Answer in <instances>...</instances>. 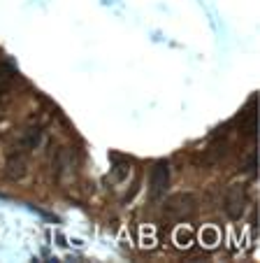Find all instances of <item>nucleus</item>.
<instances>
[{
	"instance_id": "obj_1",
	"label": "nucleus",
	"mask_w": 260,
	"mask_h": 263,
	"mask_svg": "<svg viewBox=\"0 0 260 263\" xmlns=\"http://www.w3.org/2000/svg\"><path fill=\"white\" fill-rule=\"evenodd\" d=\"M200 208V200L195 194H174L165 200L163 205V214H165L167 221H188L197 214Z\"/></svg>"
},
{
	"instance_id": "obj_2",
	"label": "nucleus",
	"mask_w": 260,
	"mask_h": 263,
	"mask_svg": "<svg viewBox=\"0 0 260 263\" xmlns=\"http://www.w3.org/2000/svg\"><path fill=\"white\" fill-rule=\"evenodd\" d=\"M246 205H249L246 186L244 184H230L226 191V198H223V210H226L228 219L230 221H239L246 212Z\"/></svg>"
},
{
	"instance_id": "obj_3",
	"label": "nucleus",
	"mask_w": 260,
	"mask_h": 263,
	"mask_svg": "<svg viewBox=\"0 0 260 263\" xmlns=\"http://www.w3.org/2000/svg\"><path fill=\"white\" fill-rule=\"evenodd\" d=\"M170 186V163L167 161H156L149 173V196L153 203L165 198V191Z\"/></svg>"
},
{
	"instance_id": "obj_4",
	"label": "nucleus",
	"mask_w": 260,
	"mask_h": 263,
	"mask_svg": "<svg viewBox=\"0 0 260 263\" xmlns=\"http://www.w3.org/2000/svg\"><path fill=\"white\" fill-rule=\"evenodd\" d=\"M28 156H30V152H28V149H24L21 144H16V147L12 149L10 154H7V161H5L7 179L19 182V179L26 177V173H28V163H30Z\"/></svg>"
},
{
	"instance_id": "obj_5",
	"label": "nucleus",
	"mask_w": 260,
	"mask_h": 263,
	"mask_svg": "<svg viewBox=\"0 0 260 263\" xmlns=\"http://www.w3.org/2000/svg\"><path fill=\"white\" fill-rule=\"evenodd\" d=\"M258 100H251V105L244 109V115H242V133L246 135V138H255V133H258Z\"/></svg>"
},
{
	"instance_id": "obj_6",
	"label": "nucleus",
	"mask_w": 260,
	"mask_h": 263,
	"mask_svg": "<svg viewBox=\"0 0 260 263\" xmlns=\"http://www.w3.org/2000/svg\"><path fill=\"white\" fill-rule=\"evenodd\" d=\"M202 240H205V245H207V247H211V245H216V242H218V233H216L214 229H207L205 233H202Z\"/></svg>"
},
{
	"instance_id": "obj_7",
	"label": "nucleus",
	"mask_w": 260,
	"mask_h": 263,
	"mask_svg": "<svg viewBox=\"0 0 260 263\" xmlns=\"http://www.w3.org/2000/svg\"><path fill=\"white\" fill-rule=\"evenodd\" d=\"M191 240H193V235H191V231H177V245H191Z\"/></svg>"
}]
</instances>
